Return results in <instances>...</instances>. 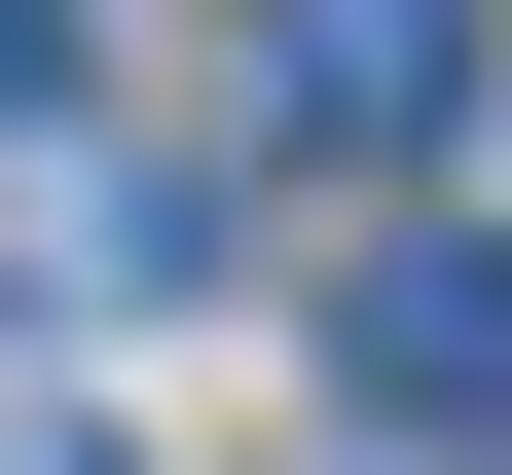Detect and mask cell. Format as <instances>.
I'll list each match as a JSON object with an SVG mask.
<instances>
[{"label":"cell","instance_id":"cell-3","mask_svg":"<svg viewBox=\"0 0 512 475\" xmlns=\"http://www.w3.org/2000/svg\"><path fill=\"white\" fill-rule=\"evenodd\" d=\"M74 37H110V0H0V110H74Z\"/></svg>","mask_w":512,"mask_h":475},{"label":"cell","instance_id":"cell-4","mask_svg":"<svg viewBox=\"0 0 512 475\" xmlns=\"http://www.w3.org/2000/svg\"><path fill=\"white\" fill-rule=\"evenodd\" d=\"M0 475H110V402H0Z\"/></svg>","mask_w":512,"mask_h":475},{"label":"cell","instance_id":"cell-2","mask_svg":"<svg viewBox=\"0 0 512 475\" xmlns=\"http://www.w3.org/2000/svg\"><path fill=\"white\" fill-rule=\"evenodd\" d=\"M366 402H512V256H476V220L366 256Z\"/></svg>","mask_w":512,"mask_h":475},{"label":"cell","instance_id":"cell-1","mask_svg":"<svg viewBox=\"0 0 512 475\" xmlns=\"http://www.w3.org/2000/svg\"><path fill=\"white\" fill-rule=\"evenodd\" d=\"M256 110H293L330 183H403L439 110H476V0H256Z\"/></svg>","mask_w":512,"mask_h":475}]
</instances>
